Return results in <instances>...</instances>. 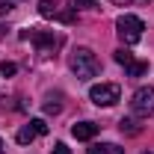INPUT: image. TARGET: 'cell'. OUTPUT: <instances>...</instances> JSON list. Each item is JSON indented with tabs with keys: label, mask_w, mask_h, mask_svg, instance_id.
<instances>
[{
	"label": "cell",
	"mask_w": 154,
	"mask_h": 154,
	"mask_svg": "<svg viewBox=\"0 0 154 154\" xmlns=\"http://www.w3.org/2000/svg\"><path fill=\"white\" fill-rule=\"evenodd\" d=\"M131 110L136 116H151L154 113V89L151 86H142V89H136L134 98H131Z\"/></svg>",
	"instance_id": "5b68a950"
},
{
	"label": "cell",
	"mask_w": 154,
	"mask_h": 154,
	"mask_svg": "<svg viewBox=\"0 0 154 154\" xmlns=\"http://www.w3.org/2000/svg\"><path fill=\"white\" fill-rule=\"evenodd\" d=\"M21 36L30 38V42L38 48V54H45V57H48V54H54V51L59 48V42H62L57 33H48V30H30V33H21Z\"/></svg>",
	"instance_id": "3957f363"
},
{
	"label": "cell",
	"mask_w": 154,
	"mask_h": 154,
	"mask_svg": "<svg viewBox=\"0 0 154 154\" xmlns=\"http://www.w3.org/2000/svg\"><path fill=\"white\" fill-rule=\"evenodd\" d=\"M113 3H119V6H128V3H134V0H113Z\"/></svg>",
	"instance_id": "ac0fdd59"
},
{
	"label": "cell",
	"mask_w": 154,
	"mask_h": 154,
	"mask_svg": "<svg viewBox=\"0 0 154 154\" xmlns=\"http://www.w3.org/2000/svg\"><path fill=\"white\" fill-rule=\"evenodd\" d=\"M12 3H15V0H12Z\"/></svg>",
	"instance_id": "44dd1931"
},
{
	"label": "cell",
	"mask_w": 154,
	"mask_h": 154,
	"mask_svg": "<svg viewBox=\"0 0 154 154\" xmlns=\"http://www.w3.org/2000/svg\"><path fill=\"white\" fill-rule=\"evenodd\" d=\"M0 154H6V145H3V139H0Z\"/></svg>",
	"instance_id": "d6986e66"
},
{
	"label": "cell",
	"mask_w": 154,
	"mask_h": 154,
	"mask_svg": "<svg viewBox=\"0 0 154 154\" xmlns=\"http://www.w3.org/2000/svg\"><path fill=\"white\" fill-rule=\"evenodd\" d=\"M119 128H122V134H128V136H136L139 131H142L134 119H122V122H119Z\"/></svg>",
	"instance_id": "8fae6325"
},
{
	"label": "cell",
	"mask_w": 154,
	"mask_h": 154,
	"mask_svg": "<svg viewBox=\"0 0 154 154\" xmlns=\"http://www.w3.org/2000/svg\"><path fill=\"white\" fill-rule=\"evenodd\" d=\"M122 95V89H119V83H98L89 89V98H92V104L98 107H113L116 101Z\"/></svg>",
	"instance_id": "277c9868"
},
{
	"label": "cell",
	"mask_w": 154,
	"mask_h": 154,
	"mask_svg": "<svg viewBox=\"0 0 154 154\" xmlns=\"http://www.w3.org/2000/svg\"><path fill=\"white\" fill-rule=\"evenodd\" d=\"M0 71H3V77H12L18 71V65H15V62H0Z\"/></svg>",
	"instance_id": "4fadbf2b"
},
{
	"label": "cell",
	"mask_w": 154,
	"mask_h": 154,
	"mask_svg": "<svg viewBox=\"0 0 154 154\" xmlns=\"http://www.w3.org/2000/svg\"><path fill=\"white\" fill-rule=\"evenodd\" d=\"M145 154H154V151H145Z\"/></svg>",
	"instance_id": "ffe728a7"
},
{
	"label": "cell",
	"mask_w": 154,
	"mask_h": 154,
	"mask_svg": "<svg viewBox=\"0 0 154 154\" xmlns=\"http://www.w3.org/2000/svg\"><path fill=\"white\" fill-rule=\"evenodd\" d=\"M89 154H125V148L116 145V142H101V145H92Z\"/></svg>",
	"instance_id": "9c48e42d"
},
{
	"label": "cell",
	"mask_w": 154,
	"mask_h": 154,
	"mask_svg": "<svg viewBox=\"0 0 154 154\" xmlns=\"http://www.w3.org/2000/svg\"><path fill=\"white\" fill-rule=\"evenodd\" d=\"M116 30H119V38L125 45H136L142 38L145 24H142V18H136V15H122V18L116 21Z\"/></svg>",
	"instance_id": "7a4b0ae2"
},
{
	"label": "cell",
	"mask_w": 154,
	"mask_h": 154,
	"mask_svg": "<svg viewBox=\"0 0 154 154\" xmlns=\"http://www.w3.org/2000/svg\"><path fill=\"white\" fill-rule=\"evenodd\" d=\"M95 134H98L95 122H77L74 128H71V136H74V139H92Z\"/></svg>",
	"instance_id": "ba28073f"
},
{
	"label": "cell",
	"mask_w": 154,
	"mask_h": 154,
	"mask_svg": "<svg viewBox=\"0 0 154 154\" xmlns=\"http://www.w3.org/2000/svg\"><path fill=\"white\" fill-rule=\"evenodd\" d=\"M38 15L42 18H59V21H65V24H71L74 21V6L65 12L62 9V0H42L38 3Z\"/></svg>",
	"instance_id": "8992f818"
},
{
	"label": "cell",
	"mask_w": 154,
	"mask_h": 154,
	"mask_svg": "<svg viewBox=\"0 0 154 154\" xmlns=\"http://www.w3.org/2000/svg\"><path fill=\"white\" fill-rule=\"evenodd\" d=\"M131 59H134V54H128L125 48H122V51H116V62H119V65H128Z\"/></svg>",
	"instance_id": "7c38bea8"
},
{
	"label": "cell",
	"mask_w": 154,
	"mask_h": 154,
	"mask_svg": "<svg viewBox=\"0 0 154 154\" xmlns=\"http://www.w3.org/2000/svg\"><path fill=\"white\" fill-rule=\"evenodd\" d=\"M12 12V0H0V15H9Z\"/></svg>",
	"instance_id": "e0dca14e"
},
{
	"label": "cell",
	"mask_w": 154,
	"mask_h": 154,
	"mask_svg": "<svg viewBox=\"0 0 154 154\" xmlns=\"http://www.w3.org/2000/svg\"><path fill=\"white\" fill-rule=\"evenodd\" d=\"M45 134H48L45 119H30V122H27V125L18 131V136H15V139H18L21 145H30L33 139H38V136H45Z\"/></svg>",
	"instance_id": "52a82bcc"
},
{
	"label": "cell",
	"mask_w": 154,
	"mask_h": 154,
	"mask_svg": "<svg viewBox=\"0 0 154 154\" xmlns=\"http://www.w3.org/2000/svg\"><path fill=\"white\" fill-rule=\"evenodd\" d=\"M51 154H71V148H68L65 142H57V145H54V151H51Z\"/></svg>",
	"instance_id": "2e32d148"
},
{
	"label": "cell",
	"mask_w": 154,
	"mask_h": 154,
	"mask_svg": "<svg viewBox=\"0 0 154 154\" xmlns=\"http://www.w3.org/2000/svg\"><path fill=\"white\" fill-rule=\"evenodd\" d=\"M68 65H71V71H74L80 80H89V77H95L98 71H101V62H98V57L89 48H74L71 57H68Z\"/></svg>",
	"instance_id": "6da1fadb"
},
{
	"label": "cell",
	"mask_w": 154,
	"mask_h": 154,
	"mask_svg": "<svg viewBox=\"0 0 154 154\" xmlns=\"http://www.w3.org/2000/svg\"><path fill=\"white\" fill-rule=\"evenodd\" d=\"M98 0H74V9H95Z\"/></svg>",
	"instance_id": "9a60e30c"
},
{
	"label": "cell",
	"mask_w": 154,
	"mask_h": 154,
	"mask_svg": "<svg viewBox=\"0 0 154 154\" xmlns=\"http://www.w3.org/2000/svg\"><path fill=\"white\" fill-rule=\"evenodd\" d=\"M59 110H62V104H59L57 98H51V101L45 104V113H59Z\"/></svg>",
	"instance_id": "5bb4252c"
},
{
	"label": "cell",
	"mask_w": 154,
	"mask_h": 154,
	"mask_svg": "<svg viewBox=\"0 0 154 154\" xmlns=\"http://www.w3.org/2000/svg\"><path fill=\"white\" fill-rule=\"evenodd\" d=\"M125 71H128V77H142L145 71H148V62H139V59H131V62L125 65Z\"/></svg>",
	"instance_id": "30bf717a"
}]
</instances>
